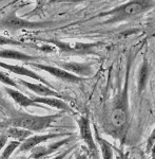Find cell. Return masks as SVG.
I'll return each mask as SVG.
<instances>
[{
  "label": "cell",
  "mask_w": 155,
  "mask_h": 159,
  "mask_svg": "<svg viewBox=\"0 0 155 159\" xmlns=\"http://www.w3.org/2000/svg\"><path fill=\"white\" fill-rule=\"evenodd\" d=\"M154 143H155V129H153V132L151 133V135L149 136L148 141H147V152L148 153L151 152Z\"/></svg>",
  "instance_id": "obj_22"
},
{
  "label": "cell",
  "mask_w": 155,
  "mask_h": 159,
  "mask_svg": "<svg viewBox=\"0 0 155 159\" xmlns=\"http://www.w3.org/2000/svg\"><path fill=\"white\" fill-rule=\"evenodd\" d=\"M155 6V1H147V0H135V1H129L119 7H113L110 11H107L99 14L98 16H109L106 20L105 25H113L116 22H120L124 20L134 17L140 14L150 7Z\"/></svg>",
  "instance_id": "obj_1"
},
{
  "label": "cell",
  "mask_w": 155,
  "mask_h": 159,
  "mask_svg": "<svg viewBox=\"0 0 155 159\" xmlns=\"http://www.w3.org/2000/svg\"><path fill=\"white\" fill-rule=\"evenodd\" d=\"M74 138H75L74 135H72V136H69L68 138H65V139H62V140H58V141H56V142L51 143L49 145H45V147L38 145L37 148H35L34 150L31 151L32 153L30 157L34 158V159H45L47 156L55 153L56 151H58L59 148L65 147V144L70 143Z\"/></svg>",
  "instance_id": "obj_10"
},
{
  "label": "cell",
  "mask_w": 155,
  "mask_h": 159,
  "mask_svg": "<svg viewBox=\"0 0 155 159\" xmlns=\"http://www.w3.org/2000/svg\"><path fill=\"white\" fill-rule=\"evenodd\" d=\"M7 136L6 134H1L0 135V152L2 151V148H4L6 144L7 143Z\"/></svg>",
  "instance_id": "obj_24"
},
{
  "label": "cell",
  "mask_w": 155,
  "mask_h": 159,
  "mask_svg": "<svg viewBox=\"0 0 155 159\" xmlns=\"http://www.w3.org/2000/svg\"><path fill=\"white\" fill-rule=\"evenodd\" d=\"M0 82L3 83L4 85H7V86H11L12 88H15V89H18L19 88V84L15 82V80H13L12 78H10L9 75L3 72V71L0 70Z\"/></svg>",
  "instance_id": "obj_21"
},
{
  "label": "cell",
  "mask_w": 155,
  "mask_h": 159,
  "mask_svg": "<svg viewBox=\"0 0 155 159\" xmlns=\"http://www.w3.org/2000/svg\"><path fill=\"white\" fill-rule=\"evenodd\" d=\"M31 99L38 105L44 104V105H47V106L53 107V108L62 110V111H72V108L61 99L47 98V97H34V98H31Z\"/></svg>",
  "instance_id": "obj_14"
},
{
  "label": "cell",
  "mask_w": 155,
  "mask_h": 159,
  "mask_svg": "<svg viewBox=\"0 0 155 159\" xmlns=\"http://www.w3.org/2000/svg\"><path fill=\"white\" fill-rule=\"evenodd\" d=\"M129 71H130V64L127 69L123 90L119 92L113 102L111 124L115 129H124L129 120Z\"/></svg>",
  "instance_id": "obj_3"
},
{
  "label": "cell",
  "mask_w": 155,
  "mask_h": 159,
  "mask_svg": "<svg viewBox=\"0 0 155 159\" xmlns=\"http://www.w3.org/2000/svg\"><path fill=\"white\" fill-rule=\"evenodd\" d=\"M29 65L33 68L39 69V70H44L48 72L54 78L60 80V81L67 82V83H80V82L85 81V79L76 76L74 74L68 72V71L63 70V69L57 67V66L47 65V64H38V63H29Z\"/></svg>",
  "instance_id": "obj_7"
},
{
  "label": "cell",
  "mask_w": 155,
  "mask_h": 159,
  "mask_svg": "<svg viewBox=\"0 0 155 159\" xmlns=\"http://www.w3.org/2000/svg\"><path fill=\"white\" fill-rule=\"evenodd\" d=\"M72 157H73V156L70 155V156H68V159H72Z\"/></svg>",
  "instance_id": "obj_27"
},
{
  "label": "cell",
  "mask_w": 155,
  "mask_h": 159,
  "mask_svg": "<svg viewBox=\"0 0 155 159\" xmlns=\"http://www.w3.org/2000/svg\"><path fill=\"white\" fill-rule=\"evenodd\" d=\"M77 147V145H73V147H71V148H69L68 150H65V151H63L62 153H60L59 155H57L56 156V157H53V158H51V159H65V157H67V156H69V154H70L71 152H72L73 150H74V148Z\"/></svg>",
  "instance_id": "obj_23"
},
{
  "label": "cell",
  "mask_w": 155,
  "mask_h": 159,
  "mask_svg": "<svg viewBox=\"0 0 155 159\" xmlns=\"http://www.w3.org/2000/svg\"><path fill=\"white\" fill-rule=\"evenodd\" d=\"M76 159H89V157L86 154H77L76 155Z\"/></svg>",
  "instance_id": "obj_25"
},
{
  "label": "cell",
  "mask_w": 155,
  "mask_h": 159,
  "mask_svg": "<svg viewBox=\"0 0 155 159\" xmlns=\"http://www.w3.org/2000/svg\"><path fill=\"white\" fill-rule=\"evenodd\" d=\"M19 85L27 87V89L35 92V93L39 97L57 98V99H61V100L65 99V97L61 96L60 93H58L57 91H55L53 88H51L49 86H45L41 83H32V82H27V81H24V80H19Z\"/></svg>",
  "instance_id": "obj_12"
},
{
  "label": "cell",
  "mask_w": 155,
  "mask_h": 159,
  "mask_svg": "<svg viewBox=\"0 0 155 159\" xmlns=\"http://www.w3.org/2000/svg\"><path fill=\"white\" fill-rule=\"evenodd\" d=\"M0 46H14V47H32L33 45H29L23 42H19L14 38L2 36L0 35Z\"/></svg>",
  "instance_id": "obj_20"
},
{
  "label": "cell",
  "mask_w": 155,
  "mask_h": 159,
  "mask_svg": "<svg viewBox=\"0 0 155 159\" xmlns=\"http://www.w3.org/2000/svg\"><path fill=\"white\" fill-rule=\"evenodd\" d=\"M149 75L150 66L148 61L145 58L140 65V68H139L138 71V76H137V91H138V94H141L144 92L145 88L147 86V83H148Z\"/></svg>",
  "instance_id": "obj_16"
},
{
  "label": "cell",
  "mask_w": 155,
  "mask_h": 159,
  "mask_svg": "<svg viewBox=\"0 0 155 159\" xmlns=\"http://www.w3.org/2000/svg\"><path fill=\"white\" fill-rule=\"evenodd\" d=\"M20 144H21V142H18V141H15V140L9 142L6 147L3 148V152L0 155V159H9L11 157L12 154L14 153L17 148H19Z\"/></svg>",
  "instance_id": "obj_19"
},
{
  "label": "cell",
  "mask_w": 155,
  "mask_h": 159,
  "mask_svg": "<svg viewBox=\"0 0 155 159\" xmlns=\"http://www.w3.org/2000/svg\"><path fill=\"white\" fill-rule=\"evenodd\" d=\"M48 43H51L60 51V53L67 55H85V54H95L97 53V49L103 46L101 43H70L62 42L55 38L50 39H42Z\"/></svg>",
  "instance_id": "obj_4"
},
{
  "label": "cell",
  "mask_w": 155,
  "mask_h": 159,
  "mask_svg": "<svg viewBox=\"0 0 155 159\" xmlns=\"http://www.w3.org/2000/svg\"><path fill=\"white\" fill-rule=\"evenodd\" d=\"M77 123H78V127H79L80 137L83 140V142L87 144L89 154L92 156L93 159H98V148L95 143V140L93 138L89 118L87 116H81L77 120Z\"/></svg>",
  "instance_id": "obj_6"
},
{
  "label": "cell",
  "mask_w": 155,
  "mask_h": 159,
  "mask_svg": "<svg viewBox=\"0 0 155 159\" xmlns=\"http://www.w3.org/2000/svg\"><path fill=\"white\" fill-rule=\"evenodd\" d=\"M0 68L4 69V70H7L9 72L18 74V75H22V76H27V78L33 79V80H35V81L40 82V83L44 84V85H45V86H49V87H51V88H53L49 82L45 81L44 78L40 76L39 74H37L35 71L31 70V69L23 67V66L12 65V64H6V63H3V61H0Z\"/></svg>",
  "instance_id": "obj_11"
},
{
  "label": "cell",
  "mask_w": 155,
  "mask_h": 159,
  "mask_svg": "<svg viewBox=\"0 0 155 159\" xmlns=\"http://www.w3.org/2000/svg\"><path fill=\"white\" fill-rule=\"evenodd\" d=\"M57 67L74 74L76 76L86 79L93 75L94 69L89 63H77V61H56Z\"/></svg>",
  "instance_id": "obj_9"
},
{
  "label": "cell",
  "mask_w": 155,
  "mask_h": 159,
  "mask_svg": "<svg viewBox=\"0 0 155 159\" xmlns=\"http://www.w3.org/2000/svg\"><path fill=\"white\" fill-rule=\"evenodd\" d=\"M94 132H95V138L97 140L98 144H99L100 151H101V155H103V159H113V150L112 147L110 145V143L108 141H106L103 138L100 137L99 133L96 127H94Z\"/></svg>",
  "instance_id": "obj_18"
},
{
  "label": "cell",
  "mask_w": 155,
  "mask_h": 159,
  "mask_svg": "<svg viewBox=\"0 0 155 159\" xmlns=\"http://www.w3.org/2000/svg\"><path fill=\"white\" fill-rule=\"evenodd\" d=\"M61 115H47V116H35V115H29L24 112H17L13 114V116L7 120V124L11 127H20L31 132H41L47 129L52 125V123Z\"/></svg>",
  "instance_id": "obj_2"
},
{
  "label": "cell",
  "mask_w": 155,
  "mask_h": 159,
  "mask_svg": "<svg viewBox=\"0 0 155 159\" xmlns=\"http://www.w3.org/2000/svg\"><path fill=\"white\" fill-rule=\"evenodd\" d=\"M124 159H128V158H127V157H124Z\"/></svg>",
  "instance_id": "obj_28"
},
{
  "label": "cell",
  "mask_w": 155,
  "mask_h": 159,
  "mask_svg": "<svg viewBox=\"0 0 155 159\" xmlns=\"http://www.w3.org/2000/svg\"><path fill=\"white\" fill-rule=\"evenodd\" d=\"M51 25L49 21H33V20L23 19L17 16L15 12H10L9 14L0 18V28L11 31H17L22 29H40Z\"/></svg>",
  "instance_id": "obj_5"
},
{
  "label": "cell",
  "mask_w": 155,
  "mask_h": 159,
  "mask_svg": "<svg viewBox=\"0 0 155 159\" xmlns=\"http://www.w3.org/2000/svg\"><path fill=\"white\" fill-rule=\"evenodd\" d=\"M2 98H3V96H2V91L0 90V102L2 101Z\"/></svg>",
  "instance_id": "obj_26"
},
{
  "label": "cell",
  "mask_w": 155,
  "mask_h": 159,
  "mask_svg": "<svg viewBox=\"0 0 155 159\" xmlns=\"http://www.w3.org/2000/svg\"><path fill=\"white\" fill-rule=\"evenodd\" d=\"M0 58L33 63L34 61L38 60V56L27 54V53L21 52V51H18V50H15V49H0Z\"/></svg>",
  "instance_id": "obj_13"
},
{
  "label": "cell",
  "mask_w": 155,
  "mask_h": 159,
  "mask_svg": "<svg viewBox=\"0 0 155 159\" xmlns=\"http://www.w3.org/2000/svg\"><path fill=\"white\" fill-rule=\"evenodd\" d=\"M4 91H6V93L21 107H29V106L30 107L31 106L39 107L40 106V105L35 103L31 98H27V97L24 96L23 93H21L20 91L16 90V89H13L12 87H6V88H4Z\"/></svg>",
  "instance_id": "obj_15"
},
{
  "label": "cell",
  "mask_w": 155,
  "mask_h": 159,
  "mask_svg": "<svg viewBox=\"0 0 155 159\" xmlns=\"http://www.w3.org/2000/svg\"><path fill=\"white\" fill-rule=\"evenodd\" d=\"M6 135L7 138H12L13 140L18 141V142H23L27 139V138L32 137L33 132L31 130H27L24 129H20V127H9L6 129Z\"/></svg>",
  "instance_id": "obj_17"
},
{
  "label": "cell",
  "mask_w": 155,
  "mask_h": 159,
  "mask_svg": "<svg viewBox=\"0 0 155 159\" xmlns=\"http://www.w3.org/2000/svg\"><path fill=\"white\" fill-rule=\"evenodd\" d=\"M65 136H72L71 133H53V134H44V135H33L32 137L27 138V140L20 144L19 148L17 150V153H23L33 151L35 148L40 145L41 143H44L49 140L55 139V138L65 137Z\"/></svg>",
  "instance_id": "obj_8"
}]
</instances>
